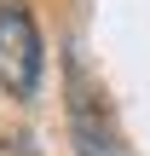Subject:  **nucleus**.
Segmentation results:
<instances>
[{
	"label": "nucleus",
	"mask_w": 150,
	"mask_h": 156,
	"mask_svg": "<svg viewBox=\"0 0 150 156\" xmlns=\"http://www.w3.org/2000/svg\"><path fill=\"white\" fill-rule=\"evenodd\" d=\"M69 139H75L81 156H127L121 133H116L110 116H104V104H98L92 93H81V87H75V98H69Z\"/></svg>",
	"instance_id": "2"
},
{
	"label": "nucleus",
	"mask_w": 150,
	"mask_h": 156,
	"mask_svg": "<svg viewBox=\"0 0 150 156\" xmlns=\"http://www.w3.org/2000/svg\"><path fill=\"white\" fill-rule=\"evenodd\" d=\"M40 69H46V58H40L35 12L23 0H0V87H6V98L29 104L40 93Z\"/></svg>",
	"instance_id": "1"
},
{
	"label": "nucleus",
	"mask_w": 150,
	"mask_h": 156,
	"mask_svg": "<svg viewBox=\"0 0 150 156\" xmlns=\"http://www.w3.org/2000/svg\"><path fill=\"white\" fill-rule=\"evenodd\" d=\"M0 156H23V151H17V145H12V139H0Z\"/></svg>",
	"instance_id": "3"
}]
</instances>
